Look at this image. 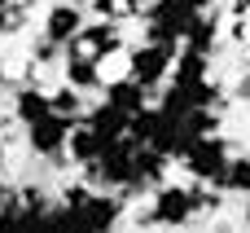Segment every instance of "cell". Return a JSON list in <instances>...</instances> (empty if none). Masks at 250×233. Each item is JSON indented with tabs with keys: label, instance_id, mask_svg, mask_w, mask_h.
I'll return each instance as SVG.
<instances>
[{
	"label": "cell",
	"instance_id": "8fae6325",
	"mask_svg": "<svg viewBox=\"0 0 250 233\" xmlns=\"http://www.w3.org/2000/svg\"><path fill=\"white\" fill-rule=\"evenodd\" d=\"M79 48L92 53V57L105 66V57H114V53L123 48V31H119V22H88L83 35H79Z\"/></svg>",
	"mask_w": 250,
	"mask_h": 233
},
{
	"label": "cell",
	"instance_id": "ffe728a7",
	"mask_svg": "<svg viewBox=\"0 0 250 233\" xmlns=\"http://www.w3.org/2000/svg\"><path fill=\"white\" fill-rule=\"evenodd\" d=\"M0 4H13V0H0Z\"/></svg>",
	"mask_w": 250,
	"mask_h": 233
},
{
	"label": "cell",
	"instance_id": "8992f818",
	"mask_svg": "<svg viewBox=\"0 0 250 233\" xmlns=\"http://www.w3.org/2000/svg\"><path fill=\"white\" fill-rule=\"evenodd\" d=\"M79 123H83V119H62V115L40 119L35 128H22L26 150H31L35 159H44V163H62V159H66V150H70V132H75Z\"/></svg>",
	"mask_w": 250,
	"mask_h": 233
},
{
	"label": "cell",
	"instance_id": "277c9868",
	"mask_svg": "<svg viewBox=\"0 0 250 233\" xmlns=\"http://www.w3.org/2000/svg\"><path fill=\"white\" fill-rule=\"evenodd\" d=\"M233 145L224 141V132H215V137H198L193 145H189V154L180 159V167L193 176V185H224V176H229V167H233Z\"/></svg>",
	"mask_w": 250,
	"mask_h": 233
},
{
	"label": "cell",
	"instance_id": "5b68a950",
	"mask_svg": "<svg viewBox=\"0 0 250 233\" xmlns=\"http://www.w3.org/2000/svg\"><path fill=\"white\" fill-rule=\"evenodd\" d=\"M176 57H180V48H163V44H136V48H127V75L145 88V93H158V88H167V79H171V70H176Z\"/></svg>",
	"mask_w": 250,
	"mask_h": 233
},
{
	"label": "cell",
	"instance_id": "ba28073f",
	"mask_svg": "<svg viewBox=\"0 0 250 233\" xmlns=\"http://www.w3.org/2000/svg\"><path fill=\"white\" fill-rule=\"evenodd\" d=\"M62 84H70L75 93H105V75H101V62L92 53H83L79 44H70L62 53Z\"/></svg>",
	"mask_w": 250,
	"mask_h": 233
},
{
	"label": "cell",
	"instance_id": "30bf717a",
	"mask_svg": "<svg viewBox=\"0 0 250 233\" xmlns=\"http://www.w3.org/2000/svg\"><path fill=\"white\" fill-rule=\"evenodd\" d=\"M48 115H53V93H44V88H35V84L13 88V119H18L22 128H35V123L48 119Z\"/></svg>",
	"mask_w": 250,
	"mask_h": 233
},
{
	"label": "cell",
	"instance_id": "ac0fdd59",
	"mask_svg": "<svg viewBox=\"0 0 250 233\" xmlns=\"http://www.w3.org/2000/svg\"><path fill=\"white\" fill-rule=\"evenodd\" d=\"M9 203V181H4V172H0V207Z\"/></svg>",
	"mask_w": 250,
	"mask_h": 233
},
{
	"label": "cell",
	"instance_id": "6da1fadb",
	"mask_svg": "<svg viewBox=\"0 0 250 233\" xmlns=\"http://www.w3.org/2000/svg\"><path fill=\"white\" fill-rule=\"evenodd\" d=\"M119 220L123 198L92 185H66V194L53 203V233H114Z\"/></svg>",
	"mask_w": 250,
	"mask_h": 233
},
{
	"label": "cell",
	"instance_id": "e0dca14e",
	"mask_svg": "<svg viewBox=\"0 0 250 233\" xmlns=\"http://www.w3.org/2000/svg\"><path fill=\"white\" fill-rule=\"evenodd\" d=\"M22 18H26V13H22V4H18V0H13V4H0V35L18 31V26H22Z\"/></svg>",
	"mask_w": 250,
	"mask_h": 233
},
{
	"label": "cell",
	"instance_id": "5bb4252c",
	"mask_svg": "<svg viewBox=\"0 0 250 233\" xmlns=\"http://www.w3.org/2000/svg\"><path fill=\"white\" fill-rule=\"evenodd\" d=\"M215 44H220V18H215V13H202V18H198V26L185 35V44H180V48H185V53H198V57H211V48H215Z\"/></svg>",
	"mask_w": 250,
	"mask_h": 233
},
{
	"label": "cell",
	"instance_id": "9c48e42d",
	"mask_svg": "<svg viewBox=\"0 0 250 233\" xmlns=\"http://www.w3.org/2000/svg\"><path fill=\"white\" fill-rule=\"evenodd\" d=\"M105 106H114V110H123L127 119H136V115H145L154 101H149V93L132 79V75H119V79H105V97H101Z\"/></svg>",
	"mask_w": 250,
	"mask_h": 233
},
{
	"label": "cell",
	"instance_id": "52a82bcc",
	"mask_svg": "<svg viewBox=\"0 0 250 233\" xmlns=\"http://www.w3.org/2000/svg\"><path fill=\"white\" fill-rule=\"evenodd\" d=\"M83 9L75 4V0H57V4H48L44 9V40L48 44H57V48H70V44H79V35H83Z\"/></svg>",
	"mask_w": 250,
	"mask_h": 233
},
{
	"label": "cell",
	"instance_id": "9a60e30c",
	"mask_svg": "<svg viewBox=\"0 0 250 233\" xmlns=\"http://www.w3.org/2000/svg\"><path fill=\"white\" fill-rule=\"evenodd\" d=\"M53 115H62V119H83V115H88V110H83V93H75L70 84L53 88Z\"/></svg>",
	"mask_w": 250,
	"mask_h": 233
},
{
	"label": "cell",
	"instance_id": "4fadbf2b",
	"mask_svg": "<svg viewBox=\"0 0 250 233\" xmlns=\"http://www.w3.org/2000/svg\"><path fill=\"white\" fill-rule=\"evenodd\" d=\"M105 150H110V145H105V141H101L88 123H79V128L70 132V150H66V159H70L75 167H83V172H88V167H92Z\"/></svg>",
	"mask_w": 250,
	"mask_h": 233
},
{
	"label": "cell",
	"instance_id": "2e32d148",
	"mask_svg": "<svg viewBox=\"0 0 250 233\" xmlns=\"http://www.w3.org/2000/svg\"><path fill=\"white\" fill-rule=\"evenodd\" d=\"M220 189L224 194H237V198H250V154H237L233 159V167H229V176H224Z\"/></svg>",
	"mask_w": 250,
	"mask_h": 233
},
{
	"label": "cell",
	"instance_id": "3957f363",
	"mask_svg": "<svg viewBox=\"0 0 250 233\" xmlns=\"http://www.w3.org/2000/svg\"><path fill=\"white\" fill-rule=\"evenodd\" d=\"M202 13H207V0H149L141 13L145 18V44L180 48Z\"/></svg>",
	"mask_w": 250,
	"mask_h": 233
},
{
	"label": "cell",
	"instance_id": "7a4b0ae2",
	"mask_svg": "<svg viewBox=\"0 0 250 233\" xmlns=\"http://www.w3.org/2000/svg\"><path fill=\"white\" fill-rule=\"evenodd\" d=\"M202 211H215V198H211L202 185L167 181V185H158V189H154L145 220H149V225H158V229H185V225H193V216H202Z\"/></svg>",
	"mask_w": 250,
	"mask_h": 233
},
{
	"label": "cell",
	"instance_id": "d6986e66",
	"mask_svg": "<svg viewBox=\"0 0 250 233\" xmlns=\"http://www.w3.org/2000/svg\"><path fill=\"white\" fill-rule=\"evenodd\" d=\"M4 84H9V79H4V66H0V88H4Z\"/></svg>",
	"mask_w": 250,
	"mask_h": 233
},
{
	"label": "cell",
	"instance_id": "7c38bea8",
	"mask_svg": "<svg viewBox=\"0 0 250 233\" xmlns=\"http://www.w3.org/2000/svg\"><path fill=\"white\" fill-rule=\"evenodd\" d=\"M83 123L105 141V145H114V141H123L127 132H132V119L123 115V110H114V106H105V101H97L88 115H83Z\"/></svg>",
	"mask_w": 250,
	"mask_h": 233
}]
</instances>
